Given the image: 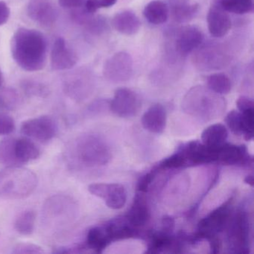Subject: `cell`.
Masks as SVG:
<instances>
[{"instance_id":"1","label":"cell","mask_w":254,"mask_h":254,"mask_svg":"<svg viewBox=\"0 0 254 254\" xmlns=\"http://www.w3.org/2000/svg\"><path fill=\"white\" fill-rule=\"evenodd\" d=\"M13 59L21 69L37 72L44 69L47 62V41L39 31L19 28L11 40Z\"/></svg>"},{"instance_id":"2","label":"cell","mask_w":254,"mask_h":254,"mask_svg":"<svg viewBox=\"0 0 254 254\" xmlns=\"http://www.w3.org/2000/svg\"><path fill=\"white\" fill-rule=\"evenodd\" d=\"M182 108L188 115L203 121H210L223 115L226 102L224 98L209 87L196 86L184 96Z\"/></svg>"},{"instance_id":"3","label":"cell","mask_w":254,"mask_h":254,"mask_svg":"<svg viewBox=\"0 0 254 254\" xmlns=\"http://www.w3.org/2000/svg\"><path fill=\"white\" fill-rule=\"evenodd\" d=\"M38 186V177L21 166H8L0 171V196L21 199L30 195Z\"/></svg>"},{"instance_id":"4","label":"cell","mask_w":254,"mask_h":254,"mask_svg":"<svg viewBox=\"0 0 254 254\" xmlns=\"http://www.w3.org/2000/svg\"><path fill=\"white\" fill-rule=\"evenodd\" d=\"M75 152L78 160L88 167L105 166L112 157L106 141L94 133L80 136L75 142Z\"/></svg>"},{"instance_id":"5","label":"cell","mask_w":254,"mask_h":254,"mask_svg":"<svg viewBox=\"0 0 254 254\" xmlns=\"http://www.w3.org/2000/svg\"><path fill=\"white\" fill-rule=\"evenodd\" d=\"M76 206L75 201L69 196L58 194L50 197L43 207L44 224L53 230H62L73 222Z\"/></svg>"},{"instance_id":"6","label":"cell","mask_w":254,"mask_h":254,"mask_svg":"<svg viewBox=\"0 0 254 254\" xmlns=\"http://www.w3.org/2000/svg\"><path fill=\"white\" fill-rule=\"evenodd\" d=\"M229 242L233 252L248 254L249 252V220L246 212L239 210L231 215L228 223Z\"/></svg>"},{"instance_id":"7","label":"cell","mask_w":254,"mask_h":254,"mask_svg":"<svg viewBox=\"0 0 254 254\" xmlns=\"http://www.w3.org/2000/svg\"><path fill=\"white\" fill-rule=\"evenodd\" d=\"M133 59L126 52L116 53L104 64V76L108 81L113 83L128 81L133 75Z\"/></svg>"},{"instance_id":"8","label":"cell","mask_w":254,"mask_h":254,"mask_svg":"<svg viewBox=\"0 0 254 254\" xmlns=\"http://www.w3.org/2000/svg\"><path fill=\"white\" fill-rule=\"evenodd\" d=\"M231 204L224 203L200 220L198 224V234L200 238H210L222 231L228 224L232 215Z\"/></svg>"},{"instance_id":"9","label":"cell","mask_w":254,"mask_h":254,"mask_svg":"<svg viewBox=\"0 0 254 254\" xmlns=\"http://www.w3.org/2000/svg\"><path fill=\"white\" fill-rule=\"evenodd\" d=\"M20 130L22 134L29 139L48 142L56 136L58 126L51 117L41 116L23 122Z\"/></svg>"},{"instance_id":"10","label":"cell","mask_w":254,"mask_h":254,"mask_svg":"<svg viewBox=\"0 0 254 254\" xmlns=\"http://www.w3.org/2000/svg\"><path fill=\"white\" fill-rule=\"evenodd\" d=\"M88 190L93 195L105 200L108 208L120 209L127 201V190L120 184H92Z\"/></svg>"},{"instance_id":"11","label":"cell","mask_w":254,"mask_h":254,"mask_svg":"<svg viewBox=\"0 0 254 254\" xmlns=\"http://www.w3.org/2000/svg\"><path fill=\"white\" fill-rule=\"evenodd\" d=\"M139 96L127 88L116 90L114 98L110 102V110L121 118H130L136 115L140 108Z\"/></svg>"},{"instance_id":"12","label":"cell","mask_w":254,"mask_h":254,"mask_svg":"<svg viewBox=\"0 0 254 254\" xmlns=\"http://www.w3.org/2000/svg\"><path fill=\"white\" fill-rule=\"evenodd\" d=\"M193 61L200 70H215L225 67L224 66L230 62V56L221 47L210 45L198 50Z\"/></svg>"},{"instance_id":"13","label":"cell","mask_w":254,"mask_h":254,"mask_svg":"<svg viewBox=\"0 0 254 254\" xmlns=\"http://www.w3.org/2000/svg\"><path fill=\"white\" fill-rule=\"evenodd\" d=\"M29 18L44 27L54 25L58 11L53 0H29L27 6Z\"/></svg>"},{"instance_id":"14","label":"cell","mask_w":254,"mask_h":254,"mask_svg":"<svg viewBox=\"0 0 254 254\" xmlns=\"http://www.w3.org/2000/svg\"><path fill=\"white\" fill-rule=\"evenodd\" d=\"M218 148H212L197 141H191L179 151L184 156L187 164L202 165L218 161Z\"/></svg>"},{"instance_id":"15","label":"cell","mask_w":254,"mask_h":254,"mask_svg":"<svg viewBox=\"0 0 254 254\" xmlns=\"http://www.w3.org/2000/svg\"><path fill=\"white\" fill-rule=\"evenodd\" d=\"M77 62L78 57L75 51L67 45L64 38H58L52 49V69L59 71L70 69L76 65Z\"/></svg>"},{"instance_id":"16","label":"cell","mask_w":254,"mask_h":254,"mask_svg":"<svg viewBox=\"0 0 254 254\" xmlns=\"http://www.w3.org/2000/svg\"><path fill=\"white\" fill-rule=\"evenodd\" d=\"M203 41L201 31L193 26H187L180 29L177 34L175 47L178 54L185 57L197 50Z\"/></svg>"},{"instance_id":"17","label":"cell","mask_w":254,"mask_h":254,"mask_svg":"<svg viewBox=\"0 0 254 254\" xmlns=\"http://www.w3.org/2000/svg\"><path fill=\"white\" fill-rule=\"evenodd\" d=\"M208 29L214 38L225 36L231 29L232 22L228 12L216 1L209 8L207 17Z\"/></svg>"},{"instance_id":"18","label":"cell","mask_w":254,"mask_h":254,"mask_svg":"<svg viewBox=\"0 0 254 254\" xmlns=\"http://www.w3.org/2000/svg\"><path fill=\"white\" fill-rule=\"evenodd\" d=\"M166 109L161 104L151 105L142 115L141 123L142 127L153 133H163L166 126Z\"/></svg>"},{"instance_id":"19","label":"cell","mask_w":254,"mask_h":254,"mask_svg":"<svg viewBox=\"0 0 254 254\" xmlns=\"http://www.w3.org/2000/svg\"><path fill=\"white\" fill-rule=\"evenodd\" d=\"M249 160V154L245 145L226 144L218 148V161L229 166L245 165Z\"/></svg>"},{"instance_id":"20","label":"cell","mask_w":254,"mask_h":254,"mask_svg":"<svg viewBox=\"0 0 254 254\" xmlns=\"http://www.w3.org/2000/svg\"><path fill=\"white\" fill-rule=\"evenodd\" d=\"M112 26L117 32L130 36L139 32L141 22L134 13L124 11L114 16L112 20Z\"/></svg>"},{"instance_id":"21","label":"cell","mask_w":254,"mask_h":254,"mask_svg":"<svg viewBox=\"0 0 254 254\" xmlns=\"http://www.w3.org/2000/svg\"><path fill=\"white\" fill-rule=\"evenodd\" d=\"M150 211L146 200L143 196L137 194L134 197L131 207L127 215V221L132 227H142L148 222Z\"/></svg>"},{"instance_id":"22","label":"cell","mask_w":254,"mask_h":254,"mask_svg":"<svg viewBox=\"0 0 254 254\" xmlns=\"http://www.w3.org/2000/svg\"><path fill=\"white\" fill-rule=\"evenodd\" d=\"M14 151L20 166L36 160L41 154L36 144L28 137L16 138Z\"/></svg>"},{"instance_id":"23","label":"cell","mask_w":254,"mask_h":254,"mask_svg":"<svg viewBox=\"0 0 254 254\" xmlns=\"http://www.w3.org/2000/svg\"><path fill=\"white\" fill-rule=\"evenodd\" d=\"M228 137L227 127L222 124L211 125L203 130L201 134L202 143L212 148H218L226 143Z\"/></svg>"},{"instance_id":"24","label":"cell","mask_w":254,"mask_h":254,"mask_svg":"<svg viewBox=\"0 0 254 254\" xmlns=\"http://www.w3.org/2000/svg\"><path fill=\"white\" fill-rule=\"evenodd\" d=\"M199 11V5L190 3L187 0H175L172 5L174 20L179 23H188L195 17Z\"/></svg>"},{"instance_id":"25","label":"cell","mask_w":254,"mask_h":254,"mask_svg":"<svg viewBox=\"0 0 254 254\" xmlns=\"http://www.w3.org/2000/svg\"><path fill=\"white\" fill-rule=\"evenodd\" d=\"M169 12V8L166 3L159 0H154L145 5L143 15L151 24L160 25L167 21Z\"/></svg>"},{"instance_id":"26","label":"cell","mask_w":254,"mask_h":254,"mask_svg":"<svg viewBox=\"0 0 254 254\" xmlns=\"http://www.w3.org/2000/svg\"><path fill=\"white\" fill-rule=\"evenodd\" d=\"M111 242L105 227H94L87 232L86 245L89 249L95 252L101 253L108 247Z\"/></svg>"},{"instance_id":"27","label":"cell","mask_w":254,"mask_h":254,"mask_svg":"<svg viewBox=\"0 0 254 254\" xmlns=\"http://www.w3.org/2000/svg\"><path fill=\"white\" fill-rule=\"evenodd\" d=\"M105 230L111 240L130 239L136 234L134 227H132L127 221H112L105 226Z\"/></svg>"},{"instance_id":"28","label":"cell","mask_w":254,"mask_h":254,"mask_svg":"<svg viewBox=\"0 0 254 254\" xmlns=\"http://www.w3.org/2000/svg\"><path fill=\"white\" fill-rule=\"evenodd\" d=\"M15 139L14 137H6L0 141V163L8 167L20 166L14 151Z\"/></svg>"},{"instance_id":"29","label":"cell","mask_w":254,"mask_h":254,"mask_svg":"<svg viewBox=\"0 0 254 254\" xmlns=\"http://www.w3.org/2000/svg\"><path fill=\"white\" fill-rule=\"evenodd\" d=\"M36 214L33 210H26L17 217L14 223V228L17 233L23 236H29L35 230Z\"/></svg>"},{"instance_id":"30","label":"cell","mask_w":254,"mask_h":254,"mask_svg":"<svg viewBox=\"0 0 254 254\" xmlns=\"http://www.w3.org/2000/svg\"><path fill=\"white\" fill-rule=\"evenodd\" d=\"M207 85L212 91L219 95L228 94L232 88L231 81L224 73L209 75L207 78Z\"/></svg>"},{"instance_id":"31","label":"cell","mask_w":254,"mask_h":254,"mask_svg":"<svg viewBox=\"0 0 254 254\" xmlns=\"http://www.w3.org/2000/svg\"><path fill=\"white\" fill-rule=\"evenodd\" d=\"M221 6L227 12L236 14H245L252 12L254 9L253 0H218Z\"/></svg>"},{"instance_id":"32","label":"cell","mask_w":254,"mask_h":254,"mask_svg":"<svg viewBox=\"0 0 254 254\" xmlns=\"http://www.w3.org/2000/svg\"><path fill=\"white\" fill-rule=\"evenodd\" d=\"M20 96L17 90L11 87L0 90V108L5 111H13L20 104Z\"/></svg>"},{"instance_id":"33","label":"cell","mask_w":254,"mask_h":254,"mask_svg":"<svg viewBox=\"0 0 254 254\" xmlns=\"http://www.w3.org/2000/svg\"><path fill=\"white\" fill-rule=\"evenodd\" d=\"M21 87L25 94L29 97L44 98L50 94L48 87L38 81L26 80L21 83Z\"/></svg>"},{"instance_id":"34","label":"cell","mask_w":254,"mask_h":254,"mask_svg":"<svg viewBox=\"0 0 254 254\" xmlns=\"http://www.w3.org/2000/svg\"><path fill=\"white\" fill-rule=\"evenodd\" d=\"M241 113L242 119V136L249 141L254 137V109L247 110Z\"/></svg>"},{"instance_id":"35","label":"cell","mask_w":254,"mask_h":254,"mask_svg":"<svg viewBox=\"0 0 254 254\" xmlns=\"http://www.w3.org/2000/svg\"><path fill=\"white\" fill-rule=\"evenodd\" d=\"M173 245V241L168 233L156 235L153 237L152 242L150 245L149 252L156 254V253H163L166 250L172 248Z\"/></svg>"},{"instance_id":"36","label":"cell","mask_w":254,"mask_h":254,"mask_svg":"<svg viewBox=\"0 0 254 254\" xmlns=\"http://www.w3.org/2000/svg\"><path fill=\"white\" fill-rule=\"evenodd\" d=\"M187 165V162H186L184 156L180 151H178L163 160L160 164V169H179V168L184 167Z\"/></svg>"},{"instance_id":"37","label":"cell","mask_w":254,"mask_h":254,"mask_svg":"<svg viewBox=\"0 0 254 254\" xmlns=\"http://www.w3.org/2000/svg\"><path fill=\"white\" fill-rule=\"evenodd\" d=\"M227 127L236 135H242V119L241 113L239 111H231L227 114L225 118Z\"/></svg>"},{"instance_id":"38","label":"cell","mask_w":254,"mask_h":254,"mask_svg":"<svg viewBox=\"0 0 254 254\" xmlns=\"http://www.w3.org/2000/svg\"><path fill=\"white\" fill-rule=\"evenodd\" d=\"M11 253L14 254H41L44 251L39 245L32 243H20L13 248Z\"/></svg>"},{"instance_id":"39","label":"cell","mask_w":254,"mask_h":254,"mask_svg":"<svg viewBox=\"0 0 254 254\" xmlns=\"http://www.w3.org/2000/svg\"><path fill=\"white\" fill-rule=\"evenodd\" d=\"M117 0H87L85 9L90 14H93L100 8H110L115 5Z\"/></svg>"},{"instance_id":"40","label":"cell","mask_w":254,"mask_h":254,"mask_svg":"<svg viewBox=\"0 0 254 254\" xmlns=\"http://www.w3.org/2000/svg\"><path fill=\"white\" fill-rule=\"evenodd\" d=\"M15 130V123L10 116L5 114H0V136L8 135Z\"/></svg>"},{"instance_id":"41","label":"cell","mask_w":254,"mask_h":254,"mask_svg":"<svg viewBox=\"0 0 254 254\" xmlns=\"http://www.w3.org/2000/svg\"><path fill=\"white\" fill-rule=\"evenodd\" d=\"M156 175H157V170H152L142 175L138 181V191L142 193L146 192L154 181Z\"/></svg>"},{"instance_id":"42","label":"cell","mask_w":254,"mask_h":254,"mask_svg":"<svg viewBox=\"0 0 254 254\" xmlns=\"http://www.w3.org/2000/svg\"><path fill=\"white\" fill-rule=\"evenodd\" d=\"M110 109V102L107 101L100 100L92 104L89 108V112L92 116H99L106 113Z\"/></svg>"},{"instance_id":"43","label":"cell","mask_w":254,"mask_h":254,"mask_svg":"<svg viewBox=\"0 0 254 254\" xmlns=\"http://www.w3.org/2000/svg\"><path fill=\"white\" fill-rule=\"evenodd\" d=\"M239 112H243L247 110L254 109V101L247 96H241L236 102Z\"/></svg>"},{"instance_id":"44","label":"cell","mask_w":254,"mask_h":254,"mask_svg":"<svg viewBox=\"0 0 254 254\" xmlns=\"http://www.w3.org/2000/svg\"><path fill=\"white\" fill-rule=\"evenodd\" d=\"M11 14L8 5L3 1H0V26H3L8 22Z\"/></svg>"},{"instance_id":"45","label":"cell","mask_w":254,"mask_h":254,"mask_svg":"<svg viewBox=\"0 0 254 254\" xmlns=\"http://www.w3.org/2000/svg\"><path fill=\"white\" fill-rule=\"evenodd\" d=\"M59 5L64 8H81L84 3V0H59Z\"/></svg>"},{"instance_id":"46","label":"cell","mask_w":254,"mask_h":254,"mask_svg":"<svg viewBox=\"0 0 254 254\" xmlns=\"http://www.w3.org/2000/svg\"><path fill=\"white\" fill-rule=\"evenodd\" d=\"M163 230L165 233H170L174 229L175 226V221L172 217L166 216L163 219Z\"/></svg>"},{"instance_id":"47","label":"cell","mask_w":254,"mask_h":254,"mask_svg":"<svg viewBox=\"0 0 254 254\" xmlns=\"http://www.w3.org/2000/svg\"><path fill=\"white\" fill-rule=\"evenodd\" d=\"M245 182L251 187H254V177H253V175H248L245 178Z\"/></svg>"},{"instance_id":"48","label":"cell","mask_w":254,"mask_h":254,"mask_svg":"<svg viewBox=\"0 0 254 254\" xmlns=\"http://www.w3.org/2000/svg\"><path fill=\"white\" fill-rule=\"evenodd\" d=\"M4 78H3V74H2V69H0V87L2 85V83H3Z\"/></svg>"}]
</instances>
